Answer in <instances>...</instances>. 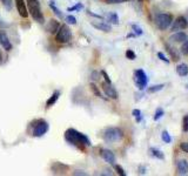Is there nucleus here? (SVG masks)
I'll return each mask as SVG.
<instances>
[{
    "label": "nucleus",
    "mask_w": 188,
    "mask_h": 176,
    "mask_svg": "<svg viewBox=\"0 0 188 176\" xmlns=\"http://www.w3.org/2000/svg\"><path fill=\"white\" fill-rule=\"evenodd\" d=\"M0 27H4V28H5V27H8V25L4 23L2 20H0Z\"/></svg>",
    "instance_id": "obj_41"
},
{
    "label": "nucleus",
    "mask_w": 188,
    "mask_h": 176,
    "mask_svg": "<svg viewBox=\"0 0 188 176\" xmlns=\"http://www.w3.org/2000/svg\"><path fill=\"white\" fill-rule=\"evenodd\" d=\"M59 96H60V92L59 90H55L54 93L52 94V96H49V99L47 100L46 102V108H49V107H52L57 101H58Z\"/></svg>",
    "instance_id": "obj_17"
},
{
    "label": "nucleus",
    "mask_w": 188,
    "mask_h": 176,
    "mask_svg": "<svg viewBox=\"0 0 188 176\" xmlns=\"http://www.w3.org/2000/svg\"><path fill=\"white\" fill-rule=\"evenodd\" d=\"M70 39H72V32H70V27L67 25L60 26L57 32V35H55V40L59 44H67L70 41Z\"/></svg>",
    "instance_id": "obj_5"
},
{
    "label": "nucleus",
    "mask_w": 188,
    "mask_h": 176,
    "mask_svg": "<svg viewBox=\"0 0 188 176\" xmlns=\"http://www.w3.org/2000/svg\"><path fill=\"white\" fill-rule=\"evenodd\" d=\"M109 4H118V2H121L123 0H107Z\"/></svg>",
    "instance_id": "obj_40"
},
{
    "label": "nucleus",
    "mask_w": 188,
    "mask_h": 176,
    "mask_svg": "<svg viewBox=\"0 0 188 176\" xmlns=\"http://www.w3.org/2000/svg\"><path fill=\"white\" fill-rule=\"evenodd\" d=\"M108 20H109L112 23H119V19H118L117 13H111V14L108 15Z\"/></svg>",
    "instance_id": "obj_25"
},
{
    "label": "nucleus",
    "mask_w": 188,
    "mask_h": 176,
    "mask_svg": "<svg viewBox=\"0 0 188 176\" xmlns=\"http://www.w3.org/2000/svg\"><path fill=\"white\" fill-rule=\"evenodd\" d=\"M15 1V6H17V10L20 14V17L27 18L28 17V11H27V7L24 0H14Z\"/></svg>",
    "instance_id": "obj_11"
},
{
    "label": "nucleus",
    "mask_w": 188,
    "mask_h": 176,
    "mask_svg": "<svg viewBox=\"0 0 188 176\" xmlns=\"http://www.w3.org/2000/svg\"><path fill=\"white\" fill-rule=\"evenodd\" d=\"M123 137V133L121 129L119 128H107L104 133V140L106 142H109V143H113V142H118L120 141Z\"/></svg>",
    "instance_id": "obj_3"
},
{
    "label": "nucleus",
    "mask_w": 188,
    "mask_h": 176,
    "mask_svg": "<svg viewBox=\"0 0 188 176\" xmlns=\"http://www.w3.org/2000/svg\"><path fill=\"white\" fill-rule=\"evenodd\" d=\"M59 27H60L59 21L52 19V20H49V23L46 25V31L47 32H49V33H55V32H58Z\"/></svg>",
    "instance_id": "obj_15"
},
{
    "label": "nucleus",
    "mask_w": 188,
    "mask_h": 176,
    "mask_svg": "<svg viewBox=\"0 0 188 176\" xmlns=\"http://www.w3.org/2000/svg\"><path fill=\"white\" fill-rule=\"evenodd\" d=\"M158 57L160 59H161V60H162V61H164V62H166V64H169V60H168V59L166 58V57H164V54H162V53L161 52H159L158 53Z\"/></svg>",
    "instance_id": "obj_36"
},
{
    "label": "nucleus",
    "mask_w": 188,
    "mask_h": 176,
    "mask_svg": "<svg viewBox=\"0 0 188 176\" xmlns=\"http://www.w3.org/2000/svg\"><path fill=\"white\" fill-rule=\"evenodd\" d=\"M0 46L2 47L6 52H10V51L12 49L11 41H10V39H8V36H7V34H6V32H4V31H0Z\"/></svg>",
    "instance_id": "obj_9"
},
{
    "label": "nucleus",
    "mask_w": 188,
    "mask_h": 176,
    "mask_svg": "<svg viewBox=\"0 0 188 176\" xmlns=\"http://www.w3.org/2000/svg\"><path fill=\"white\" fill-rule=\"evenodd\" d=\"M1 2H2V5H4V7L7 11H11L12 7H13V1L12 0H1Z\"/></svg>",
    "instance_id": "obj_22"
},
{
    "label": "nucleus",
    "mask_w": 188,
    "mask_h": 176,
    "mask_svg": "<svg viewBox=\"0 0 188 176\" xmlns=\"http://www.w3.org/2000/svg\"><path fill=\"white\" fill-rule=\"evenodd\" d=\"M66 21H67V23H70V25H75L76 19L75 17H73V15H68V17L66 18Z\"/></svg>",
    "instance_id": "obj_31"
},
{
    "label": "nucleus",
    "mask_w": 188,
    "mask_h": 176,
    "mask_svg": "<svg viewBox=\"0 0 188 176\" xmlns=\"http://www.w3.org/2000/svg\"><path fill=\"white\" fill-rule=\"evenodd\" d=\"M182 129L183 132H188V114L185 115L183 117V121H182Z\"/></svg>",
    "instance_id": "obj_28"
},
{
    "label": "nucleus",
    "mask_w": 188,
    "mask_h": 176,
    "mask_svg": "<svg viewBox=\"0 0 188 176\" xmlns=\"http://www.w3.org/2000/svg\"><path fill=\"white\" fill-rule=\"evenodd\" d=\"M161 137H162V141H164V142H166V143H170V141H172V137H170L169 134H168L166 130H164V132H162Z\"/></svg>",
    "instance_id": "obj_24"
},
{
    "label": "nucleus",
    "mask_w": 188,
    "mask_h": 176,
    "mask_svg": "<svg viewBox=\"0 0 188 176\" xmlns=\"http://www.w3.org/2000/svg\"><path fill=\"white\" fill-rule=\"evenodd\" d=\"M180 148H181L182 152L188 154V142H182V143H180Z\"/></svg>",
    "instance_id": "obj_34"
},
{
    "label": "nucleus",
    "mask_w": 188,
    "mask_h": 176,
    "mask_svg": "<svg viewBox=\"0 0 188 176\" xmlns=\"http://www.w3.org/2000/svg\"><path fill=\"white\" fill-rule=\"evenodd\" d=\"M164 87V85H162V83H160V85H155V86H152V87L148 88V93H155V92H159V90H161Z\"/></svg>",
    "instance_id": "obj_21"
},
{
    "label": "nucleus",
    "mask_w": 188,
    "mask_h": 176,
    "mask_svg": "<svg viewBox=\"0 0 188 176\" xmlns=\"http://www.w3.org/2000/svg\"><path fill=\"white\" fill-rule=\"evenodd\" d=\"M26 1H27L28 12L31 13L32 18L34 19L36 23H44L45 19H44V14H42V12H41L39 0H26Z\"/></svg>",
    "instance_id": "obj_2"
},
{
    "label": "nucleus",
    "mask_w": 188,
    "mask_h": 176,
    "mask_svg": "<svg viewBox=\"0 0 188 176\" xmlns=\"http://www.w3.org/2000/svg\"><path fill=\"white\" fill-rule=\"evenodd\" d=\"M169 40H172L173 42H185L187 40V34L185 32H174V34L169 38Z\"/></svg>",
    "instance_id": "obj_14"
},
{
    "label": "nucleus",
    "mask_w": 188,
    "mask_h": 176,
    "mask_svg": "<svg viewBox=\"0 0 188 176\" xmlns=\"http://www.w3.org/2000/svg\"><path fill=\"white\" fill-rule=\"evenodd\" d=\"M91 78H92V80H94V81H96V80L99 79V73H98L96 70H94L93 73H92V75H91Z\"/></svg>",
    "instance_id": "obj_37"
},
{
    "label": "nucleus",
    "mask_w": 188,
    "mask_h": 176,
    "mask_svg": "<svg viewBox=\"0 0 188 176\" xmlns=\"http://www.w3.org/2000/svg\"><path fill=\"white\" fill-rule=\"evenodd\" d=\"M126 57H127V59H129V60H134L136 57H135V53L132 51V49H127V52H126Z\"/></svg>",
    "instance_id": "obj_30"
},
{
    "label": "nucleus",
    "mask_w": 188,
    "mask_h": 176,
    "mask_svg": "<svg viewBox=\"0 0 188 176\" xmlns=\"http://www.w3.org/2000/svg\"><path fill=\"white\" fill-rule=\"evenodd\" d=\"M134 81L136 83V86L139 87V89H143L147 86V75L145 74V72L142 69H136L134 72Z\"/></svg>",
    "instance_id": "obj_7"
},
{
    "label": "nucleus",
    "mask_w": 188,
    "mask_h": 176,
    "mask_svg": "<svg viewBox=\"0 0 188 176\" xmlns=\"http://www.w3.org/2000/svg\"><path fill=\"white\" fill-rule=\"evenodd\" d=\"M48 4H49V7L52 8V11L54 12V14H55V15H58L59 18H62V13H61V11H60L59 8H57V6H55V4H54V1H53V0H51Z\"/></svg>",
    "instance_id": "obj_20"
},
{
    "label": "nucleus",
    "mask_w": 188,
    "mask_h": 176,
    "mask_svg": "<svg viewBox=\"0 0 188 176\" xmlns=\"http://www.w3.org/2000/svg\"><path fill=\"white\" fill-rule=\"evenodd\" d=\"M92 26H93L94 28L102 31V32H106V33H108V32L112 31L111 26H109L108 23H92Z\"/></svg>",
    "instance_id": "obj_16"
},
{
    "label": "nucleus",
    "mask_w": 188,
    "mask_h": 176,
    "mask_svg": "<svg viewBox=\"0 0 188 176\" xmlns=\"http://www.w3.org/2000/svg\"><path fill=\"white\" fill-rule=\"evenodd\" d=\"M181 53L183 55H188V40L183 42V45L181 47Z\"/></svg>",
    "instance_id": "obj_29"
},
{
    "label": "nucleus",
    "mask_w": 188,
    "mask_h": 176,
    "mask_svg": "<svg viewBox=\"0 0 188 176\" xmlns=\"http://www.w3.org/2000/svg\"><path fill=\"white\" fill-rule=\"evenodd\" d=\"M101 156L102 158L105 160L107 163L109 164H114L115 163V155H114V153L109 150V149H102L101 150Z\"/></svg>",
    "instance_id": "obj_12"
},
{
    "label": "nucleus",
    "mask_w": 188,
    "mask_h": 176,
    "mask_svg": "<svg viewBox=\"0 0 188 176\" xmlns=\"http://www.w3.org/2000/svg\"><path fill=\"white\" fill-rule=\"evenodd\" d=\"M132 114H133V116L135 117L136 122H140L141 121V111H139V109H134V111H132Z\"/></svg>",
    "instance_id": "obj_26"
},
{
    "label": "nucleus",
    "mask_w": 188,
    "mask_h": 176,
    "mask_svg": "<svg viewBox=\"0 0 188 176\" xmlns=\"http://www.w3.org/2000/svg\"><path fill=\"white\" fill-rule=\"evenodd\" d=\"M132 28L134 29V32H135V33H136L138 35H141L142 33H143V32H142V29H141L140 27H139V26H136V25H132Z\"/></svg>",
    "instance_id": "obj_33"
},
{
    "label": "nucleus",
    "mask_w": 188,
    "mask_h": 176,
    "mask_svg": "<svg viewBox=\"0 0 188 176\" xmlns=\"http://www.w3.org/2000/svg\"><path fill=\"white\" fill-rule=\"evenodd\" d=\"M164 116V111L161 109V108H159L158 111H155V115H154V120L155 121H158V120H160L161 117Z\"/></svg>",
    "instance_id": "obj_27"
},
{
    "label": "nucleus",
    "mask_w": 188,
    "mask_h": 176,
    "mask_svg": "<svg viewBox=\"0 0 188 176\" xmlns=\"http://www.w3.org/2000/svg\"><path fill=\"white\" fill-rule=\"evenodd\" d=\"M73 174H74V175H87L86 173H82V171H80V170H76V171H74Z\"/></svg>",
    "instance_id": "obj_39"
},
{
    "label": "nucleus",
    "mask_w": 188,
    "mask_h": 176,
    "mask_svg": "<svg viewBox=\"0 0 188 176\" xmlns=\"http://www.w3.org/2000/svg\"><path fill=\"white\" fill-rule=\"evenodd\" d=\"M81 8H82V4H76V5H74L73 7H70L67 11L72 12V11H76V10H81Z\"/></svg>",
    "instance_id": "obj_35"
},
{
    "label": "nucleus",
    "mask_w": 188,
    "mask_h": 176,
    "mask_svg": "<svg viewBox=\"0 0 188 176\" xmlns=\"http://www.w3.org/2000/svg\"><path fill=\"white\" fill-rule=\"evenodd\" d=\"M91 89L93 90V93L95 94V95H96L98 98H101V99H105V98H104V96L101 95V93H100V90H99V89H98V87H96V86H95L94 83H91Z\"/></svg>",
    "instance_id": "obj_23"
},
{
    "label": "nucleus",
    "mask_w": 188,
    "mask_h": 176,
    "mask_svg": "<svg viewBox=\"0 0 188 176\" xmlns=\"http://www.w3.org/2000/svg\"><path fill=\"white\" fill-rule=\"evenodd\" d=\"M65 139L66 141L70 143V145H74V146H91V141L88 139L86 135H83L82 133L78 132L75 129L70 128L66 130L65 133Z\"/></svg>",
    "instance_id": "obj_1"
},
{
    "label": "nucleus",
    "mask_w": 188,
    "mask_h": 176,
    "mask_svg": "<svg viewBox=\"0 0 188 176\" xmlns=\"http://www.w3.org/2000/svg\"><path fill=\"white\" fill-rule=\"evenodd\" d=\"M149 152L152 154L154 157L159 158V160H164V153L161 152V150H159V149H155V148H151L149 149Z\"/></svg>",
    "instance_id": "obj_19"
},
{
    "label": "nucleus",
    "mask_w": 188,
    "mask_h": 176,
    "mask_svg": "<svg viewBox=\"0 0 188 176\" xmlns=\"http://www.w3.org/2000/svg\"><path fill=\"white\" fill-rule=\"evenodd\" d=\"M188 27V21L187 19L183 17V15H180V17H177L175 19V21H174V25H173V27H172V31L173 32H177V31H180V29H185Z\"/></svg>",
    "instance_id": "obj_8"
},
{
    "label": "nucleus",
    "mask_w": 188,
    "mask_h": 176,
    "mask_svg": "<svg viewBox=\"0 0 188 176\" xmlns=\"http://www.w3.org/2000/svg\"><path fill=\"white\" fill-rule=\"evenodd\" d=\"M173 23V17L169 13H160L155 18V25L159 29L164 31L169 27Z\"/></svg>",
    "instance_id": "obj_4"
},
{
    "label": "nucleus",
    "mask_w": 188,
    "mask_h": 176,
    "mask_svg": "<svg viewBox=\"0 0 188 176\" xmlns=\"http://www.w3.org/2000/svg\"><path fill=\"white\" fill-rule=\"evenodd\" d=\"M48 128H49V126H48V123H47L45 120H39V121L36 122V124H34V128H33V136H35V137H41V136H44V135L48 132Z\"/></svg>",
    "instance_id": "obj_6"
},
{
    "label": "nucleus",
    "mask_w": 188,
    "mask_h": 176,
    "mask_svg": "<svg viewBox=\"0 0 188 176\" xmlns=\"http://www.w3.org/2000/svg\"><path fill=\"white\" fill-rule=\"evenodd\" d=\"M102 89H104V92H105V94L108 96V98H111V99H118L117 90H115L114 87L112 86V83L104 82V83H102Z\"/></svg>",
    "instance_id": "obj_10"
},
{
    "label": "nucleus",
    "mask_w": 188,
    "mask_h": 176,
    "mask_svg": "<svg viewBox=\"0 0 188 176\" xmlns=\"http://www.w3.org/2000/svg\"><path fill=\"white\" fill-rule=\"evenodd\" d=\"M176 168H177V174L179 175H186V174H188V162L186 160L177 161Z\"/></svg>",
    "instance_id": "obj_13"
},
{
    "label": "nucleus",
    "mask_w": 188,
    "mask_h": 176,
    "mask_svg": "<svg viewBox=\"0 0 188 176\" xmlns=\"http://www.w3.org/2000/svg\"><path fill=\"white\" fill-rule=\"evenodd\" d=\"M115 170L118 171V174L121 176H126V173H125V170L122 169V167L121 166H115Z\"/></svg>",
    "instance_id": "obj_32"
},
{
    "label": "nucleus",
    "mask_w": 188,
    "mask_h": 176,
    "mask_svg": "<svg viewBox=\"0 0 188 176\" xmlns=\"http://www.w3.org/2000/svg\"><path fill=\"white\" fill-rule=\"evenodd\" d=\"M176 73L180 76H186L188 74V66L186 64H180L176 67Z\"/></svg>",
    "instance_id": "obj_18"
},
{
    "label": "nucleus",
    "mask_w": 188,
    "mask_h": 176,
    "mask_svg": "<svg viewBox=\"0 0 188 176\" xmlns=\"http://www.w3.org/2000/svg\"><path fill=\"white\" fill-rule=\"evenodd\" d=\"M101 74H102V75H104V78H105L106 82H108V83H112L111 79H109V78H108V75H107V73H106L105 70H102V72H101Z\"/></svg>",
    "instance_id": "obj_38"
}]
</instances>
